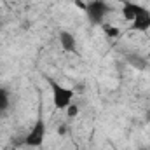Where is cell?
I'll list each match as a JSON object with an SVG mask.
<instances>
[{"instance_id":"6da1fadb","label":"cell","mask_w":150,"mask_h":150,"mask_svg":"<svg viewBox=\"0 0 150 150\" xmlns=\"http://www.w3.org/2000/svg\"><path fill=\"white\" fill-rule=\"evenodd\" d=\"M122 16L124 19L131 21L133 32H149L150 30V9L138 5L134 2H124L122 5Z\"/></svg>"},{"instance_id":"7a4b0ae2","label":"cell","mask_w":150,"mask_h":150,"mask_svg":"<svg viewBox=\"0 0 150 150\" xmlns=\"http://www.w3.org/2000/svg\"><path fill=\"white\" fill-rule=\"evenodd\" d=\"M47 84L51 86V91H52V103H54V108L56 110H65L70 103H74V96L75 91L74 89H68L65 86H61L59 82H56L54 79L51 77H45Z\"/></svg>"},{"instance_id":"3957f363","label":"cell","mask_w":150,"mask_h":150,"mask_svg":"<svg viewBox=\"0 0 150 150\" xmlns=\"http://www.w3.org/2000/svg\"><path fill=\"white\" fill-rule=\"evenodd\" d=\"M113 9L105 2V0H91L86 5V12L93 23H101Z\"/></svg>"},{"instance_id":"277c9868","label":"cell","mask_w":150,"mask_h":150,"mask_svg":"<svg viewBox=\"0 0 150 150\" xmlns=\"http://www.w3.org/2000/svg\"><path fill=\"white\" fill-rule=\"evenodd\" d=\"M45 131H47V126H45L44 119L38 117L37 120H35V124H33V127H32V129L28 131V134L25 136L23 143H25L26 147H40V145L44 143V140H45Z\"/></svg>"},{"instance_id":"5b68a950","label":"cell","mask_w":150,"mask_h":150,"mask_svg":"<svg viewBox=\"0 0 150 150\" xmlns=\"http://www.w3.org/2000/svg\"><path fill=\"white\" fill-rule=\"evenodd\" d=\"M59 44H61V47H63V51H67V52H75L77 49V40L75 37L70 33V32H61L59 33Z\"/></svg>"},{"instance_id":"8992f818","label":"cell","mask_w":150,"mask_h":150,"mask_svg":"<svg viewBox=\"0 0 150 150\" xmlns=\"http://www.w3.org/2000/svg\"><path fill=\"white\" fill-rule=\"evenodd\" d=\"M101 30L108 38H119L122 35V30L117 25H110V23H101Z\"/></svg>"},{"instance_id":"52a82bcc","label":"cell","mask_w":150,"mask_h":150,"mask_svg":"<svg viewBox=\"0 0 150 150\" xmlns=\"http://www.w3.org/2000/svg\"><path fill=\"white\" fill-rule=\"evenodd\" d=\"M11 105V94L5 87H0V113H4Z\"/></svg>"},{"instance_id":"ba28073f","label":"cell","mask_w":150,"mask_h":150,"mask_svg":"<svg viewBox=\"0 0 150 150\" xmlns=\"http://www.w3.org/2000/svg\"><path fill=\"white\" fill-rule=\"evenodd\" d=\"M65 112H67V117H68V119H75V117H79L80 108H79V105H77V103H70V105L65 108Z\"/></svg>"},{"instance_id":"9c48e42d","label":"cell","mask_w":150,"mask_h":150,"mask_svg":"<svg viewBox=\"0 0 150 150\" xmlns=\"http://www.w3.org/2000/svg\"><path fill=\"white\" fill-rule=\"evenodd\" d=\"M67 133H68V127H67L65 124H61V126H58V134H59V136H65Z\"/></svg>"},{"instance_id":"30bf717a","label":"cell","mask_w":150,"mask_h":150,"mask_svg":"<svg viewBox=\"0 0 150 150\" xmlns=\"http://www.w3.org/2000/svg\"><path fill=\"white\" fill-rule=\"evenodd\" d=\"M75 5H77L79 9H82V11H86V5H87V4H84L82 0H75Z\"/></svg>"}]
</instances>
